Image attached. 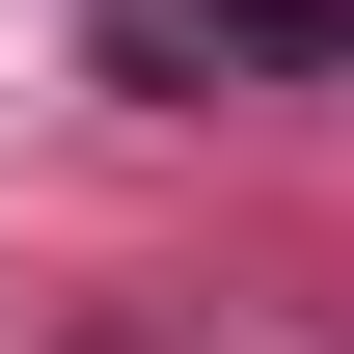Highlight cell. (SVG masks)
I'll return each instance as SVG.
<instances>
[{
    "mask_svg": "<svg viewBox=\"0 0 354 354\" xmlns=\"http://www.w3.org/2000/svg\"><path fill=\"white\" fill-rule=\"evenodd\" d=\"M109 82L218 109V82H354V0H109Z\"/></svg>",
    "mask_w": 354,
    "mask_h": 354,
    "instance_id": "6da1fadb",
    "label": "cell"
}]
</instances>
